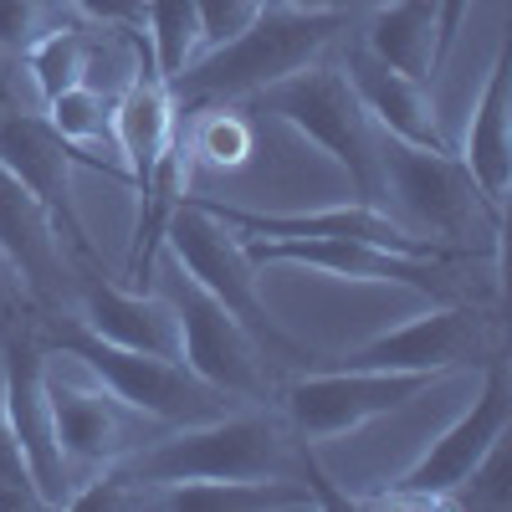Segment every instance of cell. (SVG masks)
Listing matches in <instances>:
<instances>
[{"label":"cell","instance_id":"cell-19","mask_svg":"<svg viewBox=\"0 0 512 512\" xmlns=\"http://www.w3.org/2000/svg\"><path fill=\"white\" fill-rule=\"evenodd\" d=\"M103 502L108 507H169V512H292V507H318L323 497L292 477H241V482L139 487V492H113Z\"/></svg>","mask_w":512,"mask_h":512},{"label":"cell","instance_id":"cell-13","mask_svg":"<svg viewBox=\"0 0 512 512\" xmlns=\"http://www.w3.org/2000/svg\"><path fill=\"white\" fill-rule=\"evenodd\" d=\"M72 164L77 149L41 113H0V169L47 210V221L57 226V236L72 241L77 256H93V241L72 200Z\"/></svg>","mask_w":512,"mask_h":512},{"label":"cell","instance_id":"cell-27","mask_svg":"<svg viewBox=\"0 0 512 512\" xmlns=\"http://www.w3.org/2000/svg\"><path fill=\"white\" fill-rule=\"evenodd\" d=\"M0 512H47V497H41L6 415H0Z\"/></svg>","mask_w":512,"mask_h":512},{"label":"cell","instance_id":"cell-3","mask_svg":"<svg viewBox=\"0 0 512 512\" xmlns=\"http://www.w3.org/2000/svg\"><path fill=\"white\" fill-rule=\"evenodd\" d=\"M246 103L256 113L277 118L282 128H292L297 139L318 144L349 175L354 200L379 205V134L364 118V108H359V98H354L349 77H344L333 52L308 62V67H297L292 77L272 82V88H262Z\"/></svg>","mask_w":512,"mask_h":512},{"label":"cell","instance_id":"cell-25","mask_svg":"<svg viewBox=\"0 0 512 512\" xmlns=\"http://www.w3.org/2000/svg\"><path fill=\"white\" fill-rule=\"evenodd\" d=\"M82 62H88V31H82V16L57 21L36 47H26V67H31V82H36L41 103H47L52 93H62V88H72V82H82Z\"/></svg>","mask_w":512,"mask_h":512},{"label":"cell","instance_id":"cell-17","mask_svg":"<svg viewBox=\"0 0 512 512\" xmlns=\"http://www.w3.org/2000/svg\"><path fill=\"white\" fill-rule=\"evenodd\" d=\"M456 159H461L466 175H472V185L487 200V210L502 216L507 190H512V88H507V57H502V47L492 52L482 98L472 103V118H466V134H461Z\"/></svg>","mask_w":512,"mask_h":512},{"label":"cell","instance_id":"cell-30","mask_svg":"<svg viewBox=\"0 0 512 512\" xmlns=\"http://www.w3.org/2000/svg\"><path fill=\"white\" fill-rule=\"evenodd\" d=\"M472 6H477V0H436V26H441V67H446V57L456 52L461 26H466V16H472Z\"/></svg>","mask_w":512,"mask_h":512},{"label":"cell","instance_id":"cell-29","mask_svg":"<svg viewBox=\"0 0 512 512\" xmlns=\"http://www.w3.org/2000/svg\"><path fill=\"white\" fill-rule=\"evenodd\" d=\"M82 21L113 26V31H144V0H62Z\"/></svg>","mask_w":512,"mask_h":512},{"label":"cell","instance_id":"cell-4","mask_svg":"<svg viewBox=\"0 0 512 512\" xmlns=\"http://www.w3.org/2000/svg\"><path fill=\"white\" fill-rule=\"evenodd\" d=\"M379 205L400 226H410L415 236L436 241V246L502 256V246L477 241V221L502 231V216L487 210V200L477 195L472 175L461 169L451 149H415V144L379 134Z\"/></svg>","mask_w":512,"mask_h":512},{"label":"cell","instance_id":"cell-16","mask_svg":"<svg viewBox=\"0 0 512 512\" xmlns=\"http://www.w3.org/2000/svg\"><path fill=\"white\" fill-rule=\"evenodd\" d=\"M77 323L118 349L180 359V318L164 292H128V287H113L108 277H82L77 282Z\"/></svg>","mask_w":512,"mask_h":512},{"label":"cell","instance_id":"cell-6","mask_svg":"<svg viewBox=\"0 0 512 512\" xmlns=\"http://www.w3.org/2000/svg\"><path fill=\"white\" fill-rule=\"evenodd\" d=\"M512 425V390H507V364L502 359H487V379L482 390L472 395V405H466L446 431L425 446L415 456V466H405V472L374 492V497H359L349 507H415V512H441V507H456V492L472 482V472L487 461V451L507 436Z\"/></svg>","mask_w":512,"mask_h":512},{"label":"cell","instance_id":"cell-18","mask_svg":"<svg viewBox=\"0 0 512 512\" xmlns=\"http://www.w3.org/2000/svg\"><path fill=\"white\" fill-rule=\"evenodd\" d=\"M175 134H180V103L169 93V82L154 67H144L113 98V144H118V164L134 190L154 180V169L169 154Z\"/></svg>","mask_w":512,"mask_h":512},{"label":"cell","instance_id":"cell-28","mask_svg":"<svg viewBox=\"0 0 512 512\" xmlns=\"http://www.w3.org/2000/svg\"><path fill=\"white\" fill-rule=\"evenodd\" d=\"M267 6H272V0H195L200 52H205V47H221V41H231V36H241Z\"/></svg>","mask_w":512,"mask_h":512},{"label":"cell","instance_id":"cell-8","mask_svg":"<svg viewBox=\"0 0 512 512\" xmlns=\"http://www.w3.org/2000/svg\"><path fill=\"white\" fill-rule=\"evenodd\" d=\"M67 359V354H62ZM77 364V359H72ZM41 390H47V415H52V436L57 451L67 461V472L77 482V492L98 482L108 466H118L128 451H139L144 441H154L164 425L144 420L139 410H128L108 384H98L88 369L77 364V374L41 364ZM72 492V497H77Z\"/></svg>","mask_w":512,"mask_h":512},{"label":"cell","instance_id":"cell-15","mask_svg":"<svg viewBox=\"0 0 512 512\" xmlns=\"http://www.w3.org/2000/svg\"><path fill=\"white\" fill-rule=\"evenodd\" d=\"M338 67H344V77H349V88H354L364 118L374 123V134L415 144V149H451L456 154V144L446 139V128H441L431 82H415V77H405L395 67H384L374 52L359 47V41H349V47H344Z\"/></svg>","mask_w":512,"mask_h":512},{"label":"cell","instance_id":"cell-24","mask_svg":"<svg viewBox=\"0 0 512 512\" xmlns=\"http://www.w3.org/2000/svg\"><path fill=\"white\" fill-rule=\"evenodd\" d=\"M41 118L77 149V164H88L93 144H108L118 154V144H113V98L88 88V82H72V88L52 93L47 103H41Z\"/></svg>","mask_w":512,"mask_h":512},{"label":"cell","instance_id":"cell-5","mask_svg":"<svg viewBox=\"0 0 512 512\" xmlns=\"http://www.w3.org/2000/svg\"><path fill=\"white\" fill-rule=\"evenodd\" d=\"M52 349L77 359L98 384H108L128 410H139L144 420L164 425V431L210 420V415H226V410L241 405V400H231L221 390H210V384L200 374H190L180 359L118 349V344H108V338H98L93 328H82L77 318L52 323Z\"/></svg>","mask_w":512,"mask_h":512},{"label":"cell","instance_id":"cell-14","mask_svg":"<svg viewBox=\"0 0 512 512\" xmlns=\"http://www.w3.org/2000/svg\"><path fill=\"white\" fill-rule=\"evenodd\" d=\"M41 349L31 338H6V364H0V415H6L11 436L31 466V477L47 497V507H72V472L57 451L52 415H47V390H41Z\"/></svg>","mask_w":512,"mask_h":512},{"label":"cell","instance_id":"cell-12","mask_svg":"<svg viewBox=\"0 0 512 512\" xmlns=\"http://www.w3.org/2000/svg\"><path fill=\"white\" fill-rule=\"evenodd\" d=\"M487 318L461 303H431L420 318L369 338V344L338 354L344 369H420V374H451V369H477L492 354Z\"/></svg>","mask_w":512,"mask_h":512},{"label":"cell","instance_id":"cell-7","mask_svg":"<svg viewBox=\"0 0 512 512\" xmlns=\"http://www.w3.org/2000/svg\"><path fill=\"white\" fill-rule=\"evenodd\" d=\"M159 241L169 246V262H175L195 287H205L231 318L246 323V333L262 344V354H272V359H313V354H303L277 328V318L267 313V303L256 297V277H251L256 267H251V256L241 251L236 231L221 216H210L200 200H185L180 195V205L169 210Z\"/></svg>","mask_w":512,"mask_h":512},{"label":"cell","instance_id":"cell-26","mask_svg":"<svg viewBox=\"0 0 512 512\" xmlns=\"http://www.w3.org/2000/svg\"><path fill=\"white\" fill-rule=\"evenodd\" d=\"M62 21V0H0V52L26 57Z\"/></svg>","mask_w":512,"mask_h":512},{"label":"cell","instance_id":"cell-1","mask_svg":"<svg viewBox=\"0 0 512 512\" xmlns=\"http://www.w3.org/2000/svg\"><path fill=\"white\" fill-rule=\"evenodd\" d=\"M287 420L272 410H226L195 425H175L128 451L98 482H88L72 507L103 502L113 492L169 487V482H241V477H292Z\"/></svg>","mask_w":512,"mask_h":512},{"label":"cell","instance_id":"cell-9","mask_svg":"<svg viewBox=\"0 0 512 512\" xmlns=\"http://www.w3.org/2000/svg\"><path fill=\"white\" fill-rule=\"evenodd\" d=\"M441 374H420V369H318V374H297L282 390V420L297 441H338L364 431L369 420L405 410L420 390H431Z\"/></svg>","mask_w":512,"mask_h":512},{"label":"cell","instance_id":"cell-10","mask_svg":"<svg viewBox=\"0 0 512 512\" xmlns=\"http://www.w3.org/2000/svg\"><path fill=\"white\" fill-rule=\"evenodd\" d=\"M159 292L169 297V308L180 318V364L190 374H200L210 390L246 400V405H262L267 400V354L246 333V323L231 318L216 297L205 287H195L175 262H169Z\"/></svg>","mask_w":512,"mask_h":512},{"label":"cell","instance_id":"cell-23","mask_svg":"<svg viewBox=\"0 0 512 512\" xmlns=\"http://www.w3.org/2000/svg\"><path fill=\"white\" fill-rule=\"evenodd\" d=\"M144 47H149V67L169 82L180 77L195 57H200V16L195 0H144Z\"/></svg>","mask_w":512,"mask_h":512},{"label":"cell","instance_id":"cell-2","mask_svg":"<svg viewBox=\"0 0 512 512\" xmlns=\"http://www.w3.org/2000/svg\"><path fill=\"white\" fill-rule=\"evenodd\" d=\"M349 31V16H308L272 6L256 16L241 36L205 47L180 77H169L175 103H246L272 82L292 77L297 67H308L328 57Z\"/></svg>","mask_w":512,"mask_h":512},{"label":"cell","instance_id":"cell-21","mask_svg":"<svg viewBox=\"0 0 512 512\" xmlns=\"http://www.w3.org/2000/svg\"><path fill=\"white\" fill-rule=\"evenodd\" d=\"M0 256L11 262V272L21 277L26 297H41L57 277L62 267V236L57 226L47 221V210H41L6 169H0Z\"/></svg>","mask_w":512,"mask_h":512},{"label":"cell","instance_id":"cell-32","mask_svg":"<svg viewBox=\"0 0 512 512\" xmlns=\"http://www.w3.org/2000/svg\"><path fill=\"white\" fill-rule=\"evenodd\" d=\"M11 292H26V287H21V277L11 272V262H6V256H0V313H6V303H11Z\"/></svg>","mask_w":512,"mask_h":512},{"label":"cell","instance_id":"cell-22","mask_svg":"<svg viewBox=\"0 0 512 512\" xmlns=\"http://www.w3.org/2000/svg\"><path fill=\"white\" fill-rule=\"evenodd\" d=\"M185 154L190 164H210V169H241L256 154V123L236 108V103H185Z\"/></svg>","mask_w":512,"mask_h":512},{"label":"cell","instance_id":"cell-31","mask_svg":"<svg viewBox=\"0 0 512 512\" xmlns=\"http://www.w3.org/2000/svg\"><path fill=\"white\" fill-rule=\"evenodd\" d=\"M287 11H308V16H349V0H277Z\"/></svg>","mask_w":512,"mask_h":512},{"label":"cell","instance_id":"cell-20","mask_svg":"<svg viewBox=\"0 0 512 512\" xmlns=\"http://www.w3.org/2000/svg\"><path fill=\"white\" fill-rule=\"evenodd\" d=\"M359 47L374 52L384 67H395L415 82H431L441 72L436 0H379L359 31Z\"/></svg>","mask_w":512,"mask_h":512},{"label":"cell","instance_id":"cell-11","mask_svg":"<svg viewBox=\"0 0 512 512\" xmlns=\"http://www.w3.org/2000/svg\"><path fill=\"white\" fill-rule=\"evenodd\" d=\"M236 241L251 256V267L297 262V267H318L344 282H400V287L425 292L431 303H451V267H461V262H436V256H405V251L374 246L359 236H246L236 231Z\"/></svg>","mask_w":512,"mask_h":512}]
</instances>
